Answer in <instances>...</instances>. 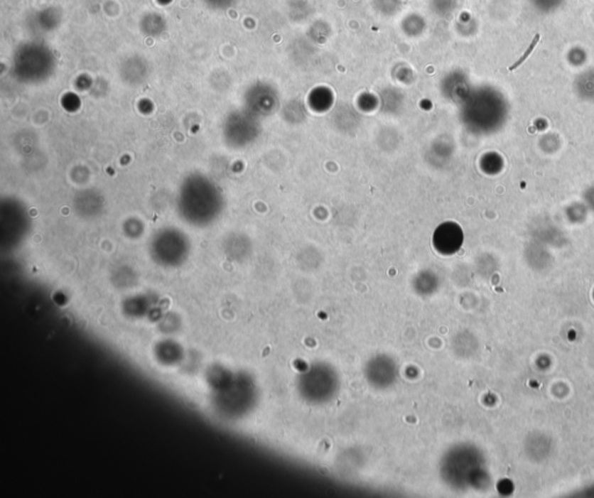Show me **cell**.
Wrapping results in <instances>:
<instances>
[{
	"instance_id": "6da1fadb",
	"label": "cell",
	"mask_w": 594,
	"mask_h": 498,
	"mask_svg": "<svg viewBox=\"0 0 594 498\" xmlns=\"http://www.w3.org/2000/svg\"><path fill=\"white\" fill-rule=\"evenodd\" d=\"M539 41H540V34H536V36H535V38H533V41L531 42V45H529V47H528L527 50L525 51V54L522 55V58H519V60H517V62H515L514 64H513L512 67H509V70L513 71L515 70L517 67H520V65H522V64L524 63V62H525L526 60H527L528 56H529V55H531V53H533V50H534V48L536 47L537 43H539Z\"/></svg>"
}]
</instances>
